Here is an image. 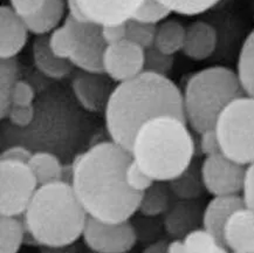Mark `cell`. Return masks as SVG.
Returning <instances> with one entry per match:
<instances>
[{
    "instance_id": "cell-1",
    "label": "cell",
    "mask_w": 254,
    "mask_h": 253,
    "mask_svg": "<svg viewBox=\"0 0 254 253\" xmlns=\"http://www.w3.org/2000/svg\"><path fill=\"white\" fill-rule=\"evenodd\" d=\"M131 152L103 141L79 155L71 164L70 184L88 216L104 223H122L138 212L142 193L131 190L126 171Z\"/></svg>"
},
{
    "instance_id": "cell-2",
    "label": "cell",
    "mask_w": 254,
    "mask_h": 253,
    "mask_svg": "<svg viewBox=\"0 0 254 253\" xmlns=\"http://www.w3.org/2000/svg\"><path fill=\"white\" fill-rule=\"evenodd\" d=\"M164 115L187 121L183 92L168 76L149 72L117 83L104 112L110 139L129 151L138 129Z\"/></svg>"
},
{
    "instance_id": "cell-3",
    "label": "cell",
    "mask_w": 254,
    "mask_h": 253,
    "mask_svg": "<svg viewBox=\"0 0 254 253\" xmlns=\"http://www.w3.org/2000/svg\"><path fill=\"white\" fill-rule=\"evenodd\" d=\"M88 217L70 183L58 181L40 186L22 215L25 244L44 248L74 245L83 235Z\"/></svg>"
},
{
    "instance_id": "cell-4",
    "label": "cell",
    "mask_w": 254,
    "mask_h": 253,
    "mask_svg": "<svg viewBox=\"0 0 254 253\" xmlns=\"http://www.w3.org/2000/svg\"><path fill=\"white\" fill-rule=\"evenodd\" d=\"M188 122L164 115L145 122L133 137L132 160L155 182H170L194 161L197 145Z\"/></svg>"
},
{
    "instance_id": "cell-5",
    "label": "cell",
    "mask_w": 254,
    "mask_h": 253,
    "mask_svg": "<svg viewBox=\"0 0 254 253\" xmlns=\"http://www.w3.org/2000/svg\"><path fill=\"white\" fill-rule=\"evenodd\" d=\"M243 95L239 76L231 68L213 66L192 74L183 90L188 125L197 134L214 128L221 112Z\"/></svg>"
},
{
    "instance_id": "cell-6",
    "label": "cell",
    "mask_w": 254,
    "mask_h": 253,
    "mask_svg": "<svg viewBox=\"0 0 254 253\" xmlns=\"http://www.w3.org/2000/svg\"><path fill=\"white\" fill-rule=\"evenodd\" d=\"M221 154L249 167L254 163V99L233 100L218 118L216 126Z\"/></svg>"
},
{
    "instance_id": "cell-7",
    "label": "cell",
    "mask_w": 254,
    "mask_h": 253,
    "mask_svg": "<svg viewBox=\"0 0 254 253\" xmlns=\"http://www.w3.org/2000/svg\"><path fill=\"white\" fill-rule=\"evenodd\" d=\"M39 187L28 163L0 160V215L21 217Z\"/></svg>"
},
{
    "instance_id": "cell-8",
    "label": "cell",
    "mask_w": 254,
    "mask_h": 253,
    "mask_svg": "<svg viewBox=\"0 0 254 253\" xmlns=\"http://www.w3.org/2000/svg\"><path fill=\"white\" fill-rule=\"evenodd\" d=\"M83 242L96 253H128L138 242L130 220L122 223H104L88 217Z\"/></svg>"
},
{
    "instance_id": "cell-9",
    "label": "cell",
    "mask_w": 254,
    "mask_h": 253,
    "mask_svg": "<svg viewBox=\"0 0 254 253\" xmlns=\"http://www.w3.org/2000/svg\"><path fill=\"white\" fill-rule=\"evenodd\" d=\"M247 167L230 160L224 154L205 157L201 175L206 192L217 196L242 194L245 186Z\"/></svg>"
},
{
    "instance_id": "cell-10",
    "label": "cell",
    "mask_w": 254,
    "mask_h": 253,
    "mask_svg": "<svg viewBox=\"0 0 254 253\" xmlns=\"http://www.w3.org/2000/svg\"><path fill=\"white\" fill-rule=\"evenodd\" d=\"M107 46L100 25L75 21V46L69 61L83 72L104 73L103 57Z\"/></svg>"
},
{
    "instance_id": "cell-11",
    "label": "cell",
    "mask_w": 254,
    "mask_h": 253,
    "mask_svg": "<svg viewBox=\"0 0 254 253\" xmlns=\"http://www.w3.org/2000/svg\"><path fill=\"white\" fill-rule=\"evenodd\" d=\"M144 48L126 39L107 46L103 70L114 82L122 83L144 72Z\"/></svg>"
},
{
    "instance_id": "cell-12",
    "label": "cell",
    "mask_w": 254,
    "mask_h": 253,
    "mask_svg": "<svg viewBox=\"0 0 254 253\" xmlns=\"http://www.w3.org/2000/svg\"><path fill=\"white\" fill-rule=\"evenodd\" d=\"M106 73L80 70L71 80V90L77 102L88 112H106L110 96L116 86Z\"/></svg>"
},
{
    "instance_id": "cell-13",
    "label": "cell",
    "mask_w": 254,
    "mask_h": 253,
    "mask_svg": "<svg viewBox=\"0 0 254 253\" xmlns=\"http://www.w3.org/2000/svg\"><path fill=\"white\" fill-rule=\"evenodd\" d=\"M205 205L200 199H177L162 217L165 233L174 239H184L189 233L203 228Z\"/></svg>"
},
{
    "instance_id": "cell-14",
    "label": "cell",
    "mask_w": 254,
    "mask_h": 253,
    "mask_svg": "<svg viewBox=\"0 0 254 253\" xmlns=\"http://www.w3.org/2000/svg\"><path fill=\"white\" fill-rule=\"evenodd\" d=\"M79 2L90 21L104 26L130 20L143 0H79Z\"/></svg>"
},
{
    "instance_id": "cell-15",
    "label": "cell",
    "mask_w": 254,
    "mask_h": 253,
    "mask_svg": "<svg viewBox=\"0 0 254 253\" xmlns=\"http://www.w3.org/2000/svg\"><path fill=\"white\" fill-rule=\"evenodd\" d=\"M31 33L27 25L9 5L0 7V59H12L22 51Z\"/></svg>"
},
{
    "instance_id": "cell-16",
    "label": "cell",
    "mask_w": 254,
    "mask_h": 253,
    "mask_svg": "<svg viewBox=\"0 0 254 253\" xmlns=\"http://www.w3.org/2000/svg\"><path fill=\"white\" fill-rule=\"evenodd\" d=\"M225 248L231 253H254V212L249 207L237 210L223 232Z\"/></svg>"
},
{
    "instance_id": "cell-17",
    "label": "cell",
    "mask_w": 254,
    "mask_h": 253,
    "mask_svg": "<svg viewBox=\"0 0 254 253\" xmlns=\"http://www.w3.org/2000/svg\"><path fill=\"white\" fill-rule=\"evenodd\" d=\"M245 207L243 194L217 196L205 205L203 228L216 237L224 245L223 232L227 220L237 210ZM225 246V245H224Z\"/></svg>"
},
{
    "instance_id": "cell-18",
    "label": "cell",
    "mask_w": 254,
    "mask_h": 253,
    "mask_svg": "<svg viewBox=\"0 0 254 253\" xmlns=\"http://www.w3.org/2000/svg\"><path fill=\"white\" fill-rule=\"evenodd\" d=\"M218 44L216 28L208 22L197 20L187 26L183 54L194 61L206 60L214 53Z\"/></svg>"
},
{
    "instance_id": "cell-19",
    "label": "cell",
    "mask_w": 254,
    "mask_h": 253,
    "mask_svg": "<svg viewBox=\"0 0 254 253\" xmlns=\"http://www.w3.org/2000/svg\"><path fill=\"white\" fill-rule=\"evenodd\" d=\"M32 57L39 72L51 79H64L69 75L74 67L69 60L61 59L52 52L48 44V35H40L34 39Z\"/></svg>"
},
{
    "instance_id": "cell-20",
    "label": "cell",
    "mask_w": 254,
    "mask_h": 253,
    "mask_svg": "<svg viewBox=\"0 0 254 253\" xmlns=\"http://www.w3.org/2000/svg\"><path fill=\"white\" fill-rule=\"evenodd\" d=\"M67 11V0H47L38 14L24 19L31 33L40 37L48 35L60 26Z\"/></svg>"
},
{
    "instance_id": "cell-21",
    "label": "cell",
    "mask_w": 254,
    "mask_h": 253,
    "mask_svg": "<svg viewBox=\"0 0 254 253\" xmlns=\"http://www.w3.org/2000/svg\"><path fill=\"white\" fill-rule=\"evenodd\" d=\"M175 199L176 197L168 182H154V184L142 193L137 213L148 217H163Z\"/></svg>"
},
{
    "instance_id": "cell-22",
    "label": "cell",
    "mask_w": 254,
    "mask_h": 253,
    "mask_svg": "<svg viewBox=\"0 0 254 253\" xmlns=\"http://www.w3.org/2000/svg\"><path fill=\"white\" fill-rule=\"evenodd\" d=\"M168 183L177 199H200L206 192L201 175V164L196 161L192 162L184 173Z\"/></svg>"
},
{
    "instance_id": "cell-23",
    "label": "cell",
    "mask_w": 254,
    "mask_h": 253,
    "mask_svg": "<svg viewBox=\"0 0 254 253\" xmlns=\"http://www.w3.org/2000/svg\"><path fill=\"white\" fill-rule=\"evenodd\" d=\"M187 27L181 21L175 19H167L157 26V33L154 46L163 53L175 55L183 51Z\"/></svg>"
},
{
    "instance_id": "cell-24",
    "label": "cell",
    "mask_w": 254,
    "mask_h": 253,
    "mask_svg": "<svg viewBox=\"0 0 254 253\" xmlns=\"http://www.w3.org/2000/svg\"><path fill=\"white\" fill-rule=\"evenodd\" d=\"M28 165L38 180L39 186H45V184L64 180V167L52 152H34L31 160L28 161Z\"/></svg>"
},
{
    "instance_id": "cell-25",
    "label": "cell",
    "mask_w": 254,
    "mask_h": 253,
    "mask_svg": "<svg viewBox=\"0 0 254 253\" xmlns=\"http://www.w3.org/2000/svg\"><path fill=\"white\" fill-rule=\"evenodd\" d=\"M26 226L21 217L0 215V253H18L25 243Z\"/></svg>"
},
{
    "instance_id": "cell-26",
    "label": "cell",
    "mask_w": 254,
    "mask_h": 253,
    "mask_svg": "<svg viewBox=\"0 0 254 253\" xmlns=\"http://www.w3.org/2000/svg\"><path fill=\"white\" fill-rule=\"evenodd\" d=\"M48 44L57 57L69 60L75 46V20L67 15L64 24L48 34Z\"/></svg>"
},
{
    "instance_id": "cell-27",
    "label": "cell",
    "mask_w": 254,
    "mask_h": 253,
    "mask_svg": "<svg viewBox=\"0 0 254 253\" xmlns=\"http://www.w3.org/2000/svg\"><path fill=\"white\" fill-rule=\"evenodd\" d=\"M17 58L0 60V119H7L11 108V94L18 82Z\"/></svg>"
},
{
    "instance_id": "cell-28",
    "label": "cell",
    "mask_w": 254,
    "mask_h": 253,
    "mask_svg": "<svg viewBox=\"0 0 254 253\" xmlns=\"http://www.w3.org/2000/svg\"><path fill=\"white\" fill-rule=\"evenodd\" d=\"M237 74L245 95L254 99V30L247 35L240 50Z\"/></svg>"
},
{
    "instance_id": "cell-29",
    "label": "cell",
    "mask_w": 254,
    "mask_h": 253,
    "mask_svg": "<svg viewBox=\"0 0 254 253\" xmlns=\"http://www.w3.org/2000/svg\"><path fill=\"white\" fill-rule=\"evenodd\" d=\"M187 253H219L226 249L212 233L204 228L194 230L182 239Z\"/></svg>"
},
{
    "instance_id": "cell-30",
    "label": "cell",
    "mask_w": 254,
    "mask_h": 253,
    "mask_svg": "<svg viewBox=\"0 0 254 253\" xmlns=\"http://www.w3.org/2000/svg\"><path fill=\"white\" fill-rule=\"evenodd\" d=\"M130 222L135 229L138 241L148 242L149 244L159 241L161 233L165 232L163 219H159V217H148L138 213V216H133Z\"/></svg>"
},
{
    "instance_id": "cell-31",
    "label": "cell",
    "mask_w": 254,
    "mask_h": 253,
    "mask_svg": "<svg viewBox=\"0 0 254 253\" xmlns=\"http://www.w3.org/2000/svg\"><path fill=\"white\" fill-rule=\"evenodd\" d=\"M127 25V40L138 45L142 48L154 46L156 33H157L158 25H150L130 19L126 22Z\"/></svg>"
},
{
    "instance_id": "cell-32",
    "label": "cell",
    "mask_w": 254,
    "mask_h": 253,
    "mask_svg": "<svg viewBox=\"0 0 254 253\" xmlns=\"http://www.w3.org/2000/svg\"><path fill=\"white\" fill-rule=\"evenodd\" d=\"M171 11L159 0H143L137 11L131 19L150 25H159L165 21Z\"/></svg>"
},
{
    "instance_id": "cell-33",
    "label": "cell",
    "mask_w": 254,
    "mask_h": 253,
    "mask_svg": "<svg viewBox=\"0 0 254 253\" xmlns=\"http://www.w3.org/2000/svg\"><path fill=\"white\" fill-rule=\"evenodd\" d=\"M172 13L181 15H198L214 7L221 0H159Z\"/></svg>"
},
{
    "instance_id": "cell-34",
    "label": "cell",
    "mask_w": 254,
    "mask_h": 253,
    "mask_svg": "<svg viewBox=\"0 0 254 253\" xmlns=\"http://www.w3.org/2000/svg\"><path fill=\"white\" fill-rule=\"evenodd\" d=\"M174 55L163 53L155 46H151L145 50L144 72L168 76V74L170 73L172 67H174Z\"/></svg>"
},
{
    "instance_id": "cell-35",
    "label": "cell",
    "mask_w": 254,
    "mask_h": 253,
    "mask_svg": "<svg viewBox=\"0 0 254 253\" xmlns=\"http://www.w3.org/2000/svg\"><path fill=\"white\" fill-rule=\"evenodd\" d=\"M126 181L130 189L138 193L148 190L155 182L133 160L127 168Z\"/></svg>"
},
{
    "instance_id": "cell-36",
    "label": "cell",
    "mask_w": 254,
    "mask_h": 253,
    "mask_svg": "<svg viewBox=\"0 0 254 253\" xmlns=\"http://www.w3.org/2000/svg\"><path fill=\"white\" fill-rule=\"evenodd\" d=\"M35 99L34 88L25 80H18L11 94V106H31Z\"/></svg>"
},
{
    "instance_id": "cell-37",
    "label": "cell",
    "mask_w": 254,
    "mask_h": 253,
    "mask_svg": "<svg viewBox=\"0 0 254 253\" xmlns=\"http://www.w3.org/2000/svg\"><path fill=\"white\" fill-rule=\"evenodd\" d=\"M35 116L34 106H11L7 120L13 126L25 128L33 122Z\"/></svg>"
},
{
    "instance_id": "cell-38",
    "label": "cell",
    "mask_w": 254,
    "mask_h": 253,
    "mask_svg": "<svg viewBox=\"0 0 254 253\" xmlns=\"http://www.w3.org/2000/svg\"><path fill=\"white\" fill-rule=\"evenodd\" d=\"M47 0H9V6L21 18L28 19L38 14Z\"/></svg>"
},
{
    "instance_id": "cell-39",
    "label": "cell",
    "mask_w": 254,
    "mask_h": 253,
    "mask_svg": "<svg viewBox=\"0 0 254 253\" xmlns=\"http://www.w3.org/2000/svg\"><path fill=\"white\" fill-rule=\"evenodd\" d=\"M199 135V141H198V148L201 155L205 157L212 156V155L220 154V143L219 138H218L216 129H208L205 130Z\"/></svg>"
},
{
    "instance_id": "cell-40",
    "label": "cell",
    "mask_w": 254,
    "mask_h": 253,
    "mask_svg": "<svg viewBox=\"0 0 254 253\" xmlns=\"http://www.w3.org/2000/svg\"><path fill=\"white\" fill-rule=\"evenodd\" d=\"M101 34H102L103 40L107 45H114L120 41L126 40L127 39L126 22H123V24L101 26Z\"/></svg>"
},
{
    "instance_id": "cell-41",
    "label": "cell",
    "mask_w": 254,
    "mask_h": 253,
    "mask_svg": "<svg viewBox=\"0 0 254 253\" xmlns=\"http://www.w3.org/2000/svg\"><path fill=\"white\" fill-rule=\"evenodd\" d=\"M32 152L27 148L21 147V145H13L1 152L0 160L4 161H13V162H22V163H28L31 160Z\"/></svg>"
},
{
    "instance_id": "cell-42",
    "label": "cell",
    "mask_w": 254,
    "mask_h": 253,
    "mask_svg": "<svg viewBox=\"0 0 254 253\" xmlns=\"http://www.w3.org/2000/svg\"><path fill=\"white\" fill-rule=\"evenodd\" d=\"M242 194L245 206L254 212V163L249 165L246 169L245 186Z\"/></svg>"
},
{
    "instance_id": "cell-43",
    "label": "cell",
    "mask_w": 254,
    "mask_h": 253,
    "mask_svg": "<svg viewBox=\"0 0 254 253\" xmlns=\"http://www.w3.org/2000/svg\"><path fill=\"white\" fill-rule=\"evenodd\" d=\"M67 15L77 22H88L90 21L84 14L82 7H81L79 0H67Z\"/></svg>"
},
{
    "instance_id": "cell-44",
    "label": "cell",
    "mask_w": 254,
    "mask_h": 253,
    "mask_svg": "<svg viewBox=\"0 0 254 253\" xmlns=\"http://www.w3.org/2000/svg\"><path fill=\"white\" fill-rule=\"evenodd\" d=\"M142 253H169V242L159 239L157 242L148 244Z\"/></svg>"
},
{
    "instance_id": "cell-45",
    "label": "cell",
    "mask_w": 254,
    "mask_h": 253,
    "mask_svg": "<svg viewBox=\"0 0 254 253\" xmlns=\"http://www.w3.org/2000/svg\"><path fill=\"white\" fill-rule=\"evenodd\" d=\"M169 253H187L183 242L181 239H174L169 243Z\"/></svg>"
},
{
    "instance_id": "cell-46",
    "label": "cell",
    "mask_w": 254,
    "mask_h": 253,
    "mask_svg": "<svg viewBox=\"0 0 254 253\" xmlns=\"http://www.w3.org/2000/svg\"><path fill=\"white\" fill-rule=\"evenodd\" d=\"M71 246L73 245L64 246V248H44L41 246V253H75Z\"/></svg>"
},
{
    "instance_id": "cell-47",
    "label": "cell",
    "mask_w": 254,
    "mask_h": 253,
    "mask_svg": "<svg viewBox=\"0 0 254 253\" xmlns=\"http://www.w3.org/2000/svg\"><path fill=\"white\" fill-rule=\"evenodd\" d=\"M219 253H230V251H229V250H227V249H223Z\"/></svg>"
}]
</instances>
